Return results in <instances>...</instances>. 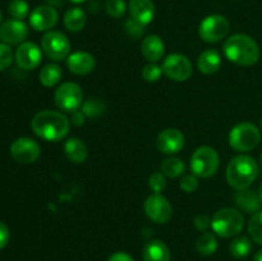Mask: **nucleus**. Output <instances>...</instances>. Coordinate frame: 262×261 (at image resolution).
<instances>
[{
  "label": "nucleus",
  "mask_w": 262,
  "mask_h": 261,
  "mask_svg": "<svg viewBox=\"0 0 262 261\" xmlns=\"http://www.w3.org/2000/svg\"><path fill=\"white\" fill-rule=\"evenodd\" d=\"M69 119L60 112L42 110L32 118L31 127L40 138L50 142H58L67 137L69 132Z\"/></svg>",
  "instance_id": "obj_1"
},
{
  "label": "nucleus",
  "mask_w": 262,
  "mask_h": 261,
  "mask_svg": "<svg viewBox=\"0 0 262 261\" xmlns=\"http://www.w3.org/2000/svg\"><path fill=\"white\" fill-rule=\"evenodd\" d=\"M224 54L228 60L242 67L253 66L260 59V46L251 36L237 33L224 42Z\"/></svg>",
  "instance_id": "obj_2"
},
{
  "label": "nucleus",
  "mask_w": 262,
  "mask_h": 261,
  "mask_svg": "<svg viewBox=\"0 0 262 261\" xmlns=\"http://www.w3.org/2000/svg\"><path fill=\"white\" fill-rule=\"evenodd\" d=\"M258 174V165L248 155L234 156L227 168V181L235 191L247 189L255 182Z\"/></svg>",
  "instance_id": "obj_3"
},
{
  "label": "nucleus",
  "mask_w": 262,
  "mask_h": 261,
  "mask_svg": "<svg viewBox=\"0 0 262 261\" xmlns=\"http://www.w3.org/2000/svg\"><path fill=\"white\" fill-rule=\"evenodd\" d=\"M211 227L215 234L223 238H232L239 234L245 227V216L233 207H224L215 212L211 219Z\"/></svg>",
  "instance_id": "obj_4"
},
{
  "label": "nucleus",
  "mask_w": 262,
  "mask_h": 261,
  "mask_svg": "<svg viewBox=\"0 0 262 261\" xmlns=\"http://www.w3.org/2000/svg\"><path fill=\"white\" fill-rule=\"evenodd\" d=\"M261 133L253 123L243 122L234 125L229 133V145L239 153H247L258 146Z\"/></svg>",
  "instance_id": "obj_5"
},
{
  "label": "nucleus",
  "mask_w": 262,
  "mask_h": 261,
  "mask_svg": "<svg viewBox=\"0 0 262 261\" xmlns=\"http://www.w3.org/2000/svg\"><path fill=\"white\" fill-rule=\"evenodd\" d=\"M219 165V155L210 146H201L191 156V170L197 178H210L216 173Z\"/></svg>",
  "instance_id": "obj_6"
},
{
  "label": "nucleus",
  "mask_w": 262,
  "mask_h": 261,
  "mask_svg": "<svg viewBox=\"0 0 262 261\" xmlns=\"http://www.w3.org/2000/svg\"><path fill=\"white\" fill-rule=\"evenodd\" d=\"M54 100L59 110L73 113L79 110V107L83 104V92L79 84L74 82H64L55 90Z\"/></svg>",
  "instance_id": "obj_7"
},
{
  "label": "nucleus",
  "mask_w": 262,
  "mask_h": 261,
  "mask_svg": "<svg viewBox=\"0 0 262 261\" xmlns=\"http://www.w3.org/2000/svg\"><path fill=\"white\" fill-rule=\"evenodd\" d=\"M229 31V20L224 15L211 14L201 20L199 27V35L205 42L214 44L227 37Z\"/></svg>",
  "instance_id": "obj_8"
},
{
  "label": "nucleus",
  "mask_w": 262,
  "mask_h": 261,
  "mask_svg": "<svg viewBox=\"0 0 262 261\" xmlns=\"http://www.w3.org/2000/svg\"><path fill=\"white\" fill-rule=\"evenodd\" d=\"M41 49L51 60H63L71 53V42L60 31H48L41 40Z\"/></svg>",
  "instance_id": "obj_9"
},
{
  "label": "nucleus",
  "mask_w": 262,
  "mask_h": 261,
  "mask_svg": "<svg viewBox=\"0 0 262 261\" xmlns=\"http://www.w3.org/2000/svg\"><path fill=\"white\" fill-rule=\"evenodd\" d=\"M145 214L150 220L158 224H165L173 216V207L166 197L160 193H152L143 204Z\"/></svg>",
  "instance_id": "obj_10"
},
{
  "label": "nucleus",
  "mask_w": 262,
  "mask_h": 261,
  "mask_svg": "<svg viewBox=\"0 0 262 261\" xmlns=\"http://www.w3.org/2000/svg\"><path fill=\"white\" fill-rule=\"evenodd\" d=\"M161 68H163V73L169 79L176 82L187 81L193 72L191 60L182 54H170L166 56Z\"/></svg>",
  "instance_id": "obj_11"
},
{
  "label": "nucleus",
  "mask_w": 262,
  "mask_h": 261,
  "mask_svg": "<svg viewBox=\"0 0 262 261\" xmlns=\"http://www.w3.org/2000/svg\"><path fill=\"white\" fill-rule=\"evenodd\" d=\"M41 147L35 140L19 137L10 145V155L19 164H32L40 158Z\"/></svg>",
  "instance_id": "obj_12"
},
{
  "label": "nucleus",
  "mask_w": 262,
  "mask_h": 261,
  "mask_svg": "<svg viewBox=\"0 0 262 261\" xmlns=\"http://www.w3.org/2000/svg\"><path fill=\"white\" fill-rule=\"evenodd\" d=\"M14 58L19 68L25 69V71H32L40 66L41 60H42V53L35 42L25 41L15 50Z\"/></svg>",
  "instance_id": "obj_13"
},
{
  "label": "nucleus",
  "mask_w": 262,
  "mask_h": 261,
  "mask_svg": "<svg viewBox=\"0 0 262 261\" xmlns=\"http://www.w3.org/2000/svg\"><path fill=\"white\" fill-rule=\"evenodd\" d=\"M186 138L184 135L177 128H166L159 133L156 138V146L159 151L165 155H174L183 148Z\"/></svg>",
  "instance_id": "obj_14"
},
{
  "label": "nucleus",
  "mask_w": 262,
  "mask_h": 261,
  "mask_svg": "<svg viewBox=\"0 0 262 261\" xmlns=\"http://www.w3.org/2000/svg\"><path fill=\"white\" fill-rule=\"evenodd\" d=\"M28 36V27L23 20L8 19L0 25V41L7 45H18L25 42Z\"/></svg>",
  "instance_id": "obj_15"
},
{
  "label": "nucleus",
  "mask_w": 262,
  "mask_h": 261,
  "mask_svg": "<svg viewBox=\"0 0 262 261\" xmlns=\"http://www.w3.org/2000/svg\"><path fill=\"white\" fill-rule=\"evenodd\" d=\"M59 15L53 5H40L30 15V26L35 31H51L58 23Z\"/></svg>",
  "instance_id": "obj_16"
},
{
  "label": "nucleus",
  "mask_w": 262,
  "mask_h": 261,
  "mask_svg": "<svg viewBox=\"0 0 262 261\" xmlns=\"http://www.w3.org/2000/svg\"><path fill=\"white\" fill-rule=\"evenodd\" d=\"M67 66L68 69L76 76H84V74L91 73L96 67V60L94 55L86 51H77L71 54L67 58Z\"/></svg>",
  "instance_id": "obj_17"
},
{
  "label": "nucleus",
  "mask_w": 262,
  "mask_h": 261,
  "mask_svg": "<svg viewBox=\"0 0 262 261\" xmlns=\"http://www.w3.org/2000/svg\"><path fill=\"white\" fill-rule=\"evenodd\" d=\"M130 18L141 25L147 26L155 18V4L152 0H129Z\"/></svg>",
  "instance_id": "obj_18"
},
{
  "label": "nucleus",
  "mask_w": 262,
  "mask_h": 261,
  "mask_svg": "<svg viewBox=\"0 0 262 261\" xmlns=\"http://www.w3.org/2000/svg\"><path fill=\"white\" fill-rule=\"evenodd\" d=\"M141 53L150 63L159 61L165 53V44L163 38L158 35L146 36L141 44Z\"/></svg>",
  "instance_id": "obj_19"
},
{
  "label": "nucleus",
  "mask_w": 262,
  "mask_h": 261,
  "mask_svg": "<svg viewBox=\"0 0 262 261\" xmlns=\"http://www.w3.org/2000/svg\"><path fill=\"white\" fill-rule=\"evenodd\" d=\"M234 202L242 211L248 214H255L260 211L261 200L258 193H256L252 189H242L234 194Z\"/></svg>",
  "instance_id": "obj_20"
},
{
  "label": "nucleus",
  "mask_w": 262,
  "mask_h": 261,
  "mask_svg": "<svg viewBox=\"0 0 262 261\" xmlns=\"http://www.w3.org/2000/svg\"><path fill=\"white\" fill-rule=\"evenodd\" d=\"M142 257L143 261H170L171 255L163 241L154 240L143 247Z\"/></svg>",
  "instance_id": "obj_21"
},
{
  "label": "nucleus",
  "mask_w": 262,
  "mask_h": 261,
  "mask_svg": "<svg viewBox=\"0 0 262 261\" xmlns=\"http://www.w3.org/2000/svg\"><path fill=\"white\" fill-rule=\"evenodd\" d=\"M222 66V56L214 49H209L200 54L197 59V67L204 74H214L219 71Z\"/></svg>",
  "instance_id": "obj_22"
},
{
  "label": "nucleus",
  "mask_w": 262,
  "mask_h": 261,
  "mask_svg": "<svg viewBox=\"0 0 262 261\" xmlns=\"http://www.w3.org/2000/svg\"><path fill=\"white\" fill-rule=\"evenodd\" d=\"M64 153L69 161L74 164H82L89 156V150L84 142L79 138L72 137L64 145Z\"/></svg>",
  "instance_id": "obj_23"
},
{
  "label": "nucleus",
  "mask_w": 262,
  "mask_h": 261,
  "mask_svg": "<svg viewBox=\"0 0 262 261\" xmlns=\"http://www.w3.org/2000/svg\"><path fill=\"white\" fill-rule=\"evenodd\" d=\"M63 22L67 30L71 32H78L83 30L87 23L86 13L81 8H71L64 14Z\"/></svg>",
  "instance_id": "obj_24"
},
{
  "label": "nucleus",
  "mask_w": 262,
  "mask_h": 261,
  "mask_svg": "<svg viewBox=\"0 0 262 261\" xmlns=\"http://www.w3.org/2000/svg\"><path fill=\"white\" fill-rule=\"evenodd\" d=\"M61 76H63V72H61L60 67L55 63H50L46 64L41 69L38 78H40V82L45 87H53L60 82Z\"/></svg>",
  "instance_id": "obj_25"
},
{
  "label": "nucleus",
  "mask_w": 262,
  "mask_h": 261,
  "mask_svg": "<svg viewBox=\"0 0 262 261\" xmlns=\"http://www.w3.org/2000/svg\"><path fill=\"white\" fill-rule=\"evenodd\" d=\"M230 253H232L233 257L235 258H245L252 251V242H251L250 238L247 237H235L234 240L230 242L229 246Z\"/></svg>",
  "instance_id": "obj_26"
},
{
  "label": "nucleus",
  "mask_w": 262,
  "mask_h": 261,
  "mask_svg": "<svg viewBox=\"0 0 262 261\" xmlns=\"http://www.w3.org/2000/svg\"><path fill=\"white\" fill-rule=\"evenodd\" d=\"M184 169H186V165L183 161L176 156H170L161 163V173L169 178L181 177L184 173Z\"/></svg>",
  "instance_id": "obj_27"
},
{
  "label": "nucleus",
  "mask_w": 262,
  "mask_h": 261,
  "mask_svg": "<svg viewBox=\"0 0 262 261\" xmlns=\"http://www.w3.org/2000/svg\"><path fill=\"white\" fill-rule=\"evenodd\" d=\"M196 250L201 255L210 256L216 252L217 250V240L212 233H202L196 242Z\"/></svg>",
  "instance_id": "obj_28"
},
{
  "label": "nucleus",
  "mask_w": 262,
  "mask_h": 261,
  "mask_svg": "<svg viewBox=\"0 0 262 261\" xmlns=\"http://www.w3.org/2000/svg\"><path fill=\"white\" fill-rule=\"evenodd\" d=\"M248 233L256 243L262 246V210L251 216L248 222Z\"/></svg>",
  "instance_id": "obj_29"
},
{
  "label": "nucleus",
  "mask_w": 262,
  "mask_h": 261,
  "mask_svg": "<svg viewBox=\"0 0 262 261\" xmlns=\"http://www.w3.org/2000/svg\"><path fill=\"white\" fill-rule=\"evenodd\" d=\"M81 110L86 118H97L105 112V104L99 99H90L82 104Z\"/></svg>",
  "instance_id": "obj_30"
},
{
  "label": "nucleus",
  "mask_w": 262,
  "mask_h": 261,
  "mask_svg": "<svg viewBox=\"0 0 262 261\" xmlns=\"http://www.w3.org/2000/svg\"><path fill=\"white\" fill-rule=\"evenodd\" d=\"M28 4L26 0H10L8 5V12L12 15L13 19L23 20L28 15Z\"/></svg>",
  "instance_id": "obj_31"
},
{
  "label": "nucleus",
  "mask_w": 262,
  "mask_h": 261,
  "mask_svg": "<svg viewBox=\"0 0 262 261\" xmlns=\"http://www.w3.org/2000/svg\"><path fill=\"white\" fill-rule=\"evenodd\" d=\"M105 9H106V13L110 17L120 18L122 15H124L125 10H127V5H125L124 0H106Z\"/></svg>",
  "instance_id": "obj_32"
},
{
  "label": "nucleus",
  "mask_w": 262,
  "mask_h": 261,
  "mask_svg": "<svg viewBox=\"0 0 262 261\" xmlns=\"http://www.w3.org/2000/svg\"><path fill=\"white\" fill-rule=\"evenodd\" d=\"M163 74V68L156 63H148L143 67L142 77L146 82H156Z\"/></svg>",
  "instance_id": "obj_33"
},
{
  "label": "nucleus",
  "mask_w": 262,
  "mask_h": 261,
  "mask_svg": "<svg viewBox=\"0 0 262 261\" xmlns=\"http://www.w3.org/2000/svg\"><path fill=\"white\" fill-rule=\"evenodd\" d=\"M148 187H150V189L154 193H160V192H163L166 187L165 176L161 171L152 173L150 176V178H148Z\"/></svg>",
  "instance_id": "obj_34"
},
{
  "label": "nucleus",
  "mask_w": 262,
  "mask_h": 261,
  "mask_svg": "<svg viewBox=\"0 0 262 261\" xmlns=\"http://www.w3.org/2000/svg\"><path fill=\"white\" fill-rule=\"evenodd\" d=\"M13 51L7 44L0 42V72L9 68L13 63Z\"/></svg>",
  "instance_id": "obj_35"
},
{
  "label": "nucleus",
  "mask_w": 262,
  "mask_h": 261,
  "mask_svg": "<svg viewBox=\"0 0 262 261\" xmlns=\"http://www.w3.org/2000/svg\"><path fill=\"white\" fill-rule=\"evenodd\" d=\"M179 187H181L182 191H184L186 193H192L197 189L199 187V179L194 174H187L179 182Z\"/></svg>",
  "instance_id": "obj_36"
},
{
  "label": "nucleus",
  "mask_w": 262,
  "mask_h": 261,
  "mask_svg": "<svg viewBox=\"0 0 262 261\" xmlns=\"http://www.w3.org/2000/svg\"><path fill=\"white\" fill-rule=\"evenodd\" d=\"M124 27H125V31H127L128 35L133 38L141 37V36L143 35V32H145V26L141 25V23L137 22V20L132 19V18L125 22Z\"/></svg>",
  "instance_id": "obj_37"
},
{
  "label": "nucleus",
  "mask_w": 262,
  "mask_h": 261,
  "mask_svg": "<svg viewBox=\"0 0 262 261\" xmlns=\"http://www.w3.org/2000/svg\"><path fill=\"white\" fill-rule=\"evenodd\" d=\"M193 224L197 229L201 230V232H204V230H206L207 228L211 225V219H210L206 214H200L194 217Z\"/></svg>",
  "instance_id": "obj_38"
},
{
  "label": "nucleus",
  "mask_w": 262,
  "mask_h": 261,
  "mask_svg": "<svg viewBox=\"0 0 262 261\" xmlns=\"http://www.w3.org/2000/svg\"><path fill=\"white\" fill-rule=\"evenodd\" d=\"M9 229H8L7 225L3 222H0V250H3L4 247H7L8 242H9Z\"/></svg>",
  "instance_id": "obj_39"
},
{
  "label": "nucleus",
  "mask_w": 262,
  "mask_h": 261,
  "mask_svg": "<svg viewBox=\"0 0 262 261\" xmlns=\"http://www.w3.org/2000/svg\"><path fill=\"white\" fill-rule=\"evenodd\" d=\"M72 123L77 127H81L84 124V120H86V115L83 114L82 110H76V112L72 113Z\"/></svg>",
  "instance_id": "obj_40"
},
{
  "label": "nucleus",
  "mask_w": 262,
  "mask_h": 261,
  "mask_svg": "<svg viewBox=\"0 0 262 261\" xmlns=\"http://www.w3.org/2000/svg\"><path fill=\"white\" fill-rule=\"evenodd\" d=\"M107 261H135L132 256L127 252H115L113 253Z\"/></svg>",
  "instance_id": "obj_41"
},
{
  "label": "nucleus",
  "mask_w": 262,
  "mask_h": 261,
  "mask_svg": "<svg viewBox=\"0 0 262 261\" xmlns=\"http://www.w3.org/2000/svg\"><path fill=\"white\" fill-rule=\"evenodd\" d=\"M253 261H262V248L258 250L257 252L255 253V257H253Z\"/></svg>",
  "instance_id": "obj_42"
},
{
  "label": "nucleus",
  "mask_w": 262,
  "mask_h": 261,
  "mask_svg": "<svg viewBox=\"0 0 262 261\" xmlns=\"http://www.w3.org/2000/svg\"><path fill=\"white\" fill-rule=\"evenodd\" d=\"M71 3H73V4H81V3H84L86 0H69Z\"/></svg>",
  "instance_id": "obj_43"
},
{
  "label": "nucleus",
  "mask_w": 262,
  "mask_h": 261,
  "mask_svg": "<svg viewBox=\"0 0 262 261\" xmlns=\"http://www.w3.org/2000/svg\"><path fill=\"white\" fill-rule=\"evenodd\" d=\"M258 196H260V200H261V204H262V184H261L260 189H258Z\"/></svg>",
  "instance_id": "obj_44"
},
{
  "label": "nucleus",
  "mask_w": 262,
  "mask_h": 261,
  "mask_svg": "<svg viewBox=\"0 0 262 261\" xmlns=\"http://www.w3.org/2000/svg\"><path fill=\"white\" fill-rule=\"evenodd\" d=\"M2 18H3V14H2V10H0V23H2Z\"/></svg>",
  "instance_id": "obj_45"
},
{
  "label": "nucleus",
  "mask_w": 262,
  "mask_h": 261,
  "mask_svg": "<svg viewBox=\"0 0 262 261\" xmlns=\"http://www.w3.org/2000/svg\"><path fill=\"white\" fill-rule=\"evenodd\" d=\"M260 163H261V165H262V154H261V156H260Z\"/></svg>",
  "instance_id": "obj_46"
},
{
  "label": "nucleus",
  "mask_w": 262,
  "mask_h": 261,
  "mask_svg": "<svg viewBox=\"0 0 262 261\" xmlns=\"http://www.w3.org/2000/svg\"><path fill=\"white\" fill-rule=\"evenodd\" d=\"M261 130H262V118H261Z\"/></svg>",
  "instance_id": "obj_47"
}]
</instances>
